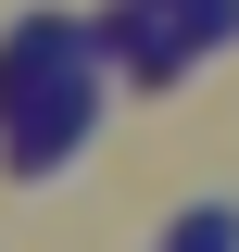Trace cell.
Segmentation results:
<instances>
[{
  "label": "cell",
  "instance_id": "obj_1",
  "mask_svg": "<svg viewBox=\"0 0 239 252\" xmlns=\"http://www.w3.org/2000/svg\"><path fill=\"white\" fill-rule=\"evenodd\" d=\"M89 126H101V63H63L26 101H0V152H13V177H63V152Z\"/></svg>",
  "mask_w": 239,
  "mask_h": 252
},
{
  "label": "cell",
  "instance_id": "obj_2",
  "mask_svg": "<svg viewBox=\"0 0 239 252\" xmlns=\"http://www.w3.org/2000/svg\"><path fill=\"white\" fill-rule=\"evenodd\" d=\"M63 63H101V38L76 26V13H26V26L0 38V101H26L38 76H63Z\"/></svg>",
  "mask_w": 239,
  "mask_h": 252
},
{
  "label": "cell",
  "instance_id": "obj_3",
  "mask_svg": "<svg viewBox=\"0 0 239 252\" xmlns=\"http://www.w3.org/2000/svg\"><path fill=\"white\" fill-rule=\"evenodd\" d=\"M164 252H239V202H202V215H177V240Z\"/></svg>",
  "mask_w": 239,
  "mask_h": 252
}]
</instances>
